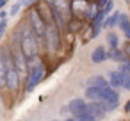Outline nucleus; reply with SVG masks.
<instances>
[{"mask_svg":"<svg viewBox=\"0 0 130 121\" xmlns=\"http://www.w3.org/2000/svg\"><path fill=\"white\" fill-rule=\"evenodd\" d=\"M84 96L87 101H98L107 112H112L119 107V93H118V89H114L110 85H105V87L87 85Z\"/></svg>","mask_w":130,"mask_h":121,"instance_id":"1","label":"nucleus"},{"mask_svg":"<svg viewBox=\"0 0 130 121\" xmlns=\"http://www.w3.org/2000/svg\"><path fill=\"white\" fill-rule=\"evenodd\" d=\"M18 46L23 52V55L27 57V61H34L39 55V39L34 36V32L30 30V27H23L20 30V38H18Z\"/></svg>","mask_w":130,"mask_h":121,"instance_id":"2","label":"nucleus"},{"mask_svg":"<svg viewBox=\"0 0 130 121\" xmlns=\"http://www.w3.org/2000/svg\"><path fill=\"white\" fill-rule=\"evenodd\" d=\"M50 9L54 13V18H55V23L61 29H66L70 27V23L73 22V16H71V0H50Z\"/></svg>","mask_w":130,"mask_h":121,"instance_id":"3","label":"nucleus"},{"mask_svg":"<svg viewBox=\"0 0 130 121\" xmlns=\"http://www.w3.org/2000/svg\"><path fill=\"white\" fill-rule=\"evenodd\" d=\"M45 64L41 62V61H38V59H34V61H30L29 62V73H27V78H25V85H23V93H32L41 82H43V78H45Z\"/></svg>","mask_w":130,"mask_h":121,"instance_id":"4","label":"nucleus"},{"mask_svg":"<svg viewBox=\"0 0 130 121\" xmlns=\"http://www.w3.org/2000/svg\"><path fill=\"white\" fill-rule=\"evenodd\" d=\"M68 110H70V114L75 121H96L91 116V112L87 109V101L84 98H73L68 103Z\"/></svg>","mask_w":130,"mask_h":121,"instance_id":"5","label":"nucleus"},{"mask_svg":"<svg viewBox=\"0 0 130 121\" xmlns=\"http://www.w3.org/2000/svg\"><path fill=\"white\" fill-rule=\"evenodd\" d=\"M9 54H11V61H13V66L18 73V77L22 78V82H25L27 78V73H29V61L27 57L23 55V52L20 50V46H9Z\"/></svg>","mask_w":130,"mask_h":121,"instance_id":"6","label":"nucleus"},{"mask_svg":"<svg viewBox=\"0 0 130 121\" xmlns=\"http://www.w3.org/2000/svg\"><path fill=\"white\" fill-rule=\"evenodd\" d=\"M43 43L46 45V48L55 54L61 50V45H62V36H61V30L57 27V23H52V25H46L45 29V36H43Z\"/></svg>","mask_w":130,"mask_h":121,"instance_id":"7","label":"nucleus"},{"mask_svg":"<svg viewBox=\"0 0 130 121\" xmlns=\"http://www.w3.org/2000/svg\"><path fill=\"white\" fill-rule=\"evenodd\" d=\"M29 27H30V30L34 32V36H36L39 41H43V36H45V29H46V25H45V22L41 20L39 13L36 11V7L29 11Z\"/></svg>","mask_w":130,"mask_h":121,"instance_id":"8","label":"nucleus"},{"mask_svg":"<svg viewBox=\"0 0 130 121\" xmlns=\"http://www.w3.org/2000/svg\"><path fill=\"white\" fill-rule=\"evenodd\" d=\"M109 85L114 89L130 91V77L125 75L121 70H112V71H109Z\"/></svg>","mask_w":130,"mask_h":121,"instance_id":"9","label":"nucleus"},{"mask_svg":"<svg viewBox=\"0 0 130 121\" xmlns=\"http://www.w3.org/2000/svg\"><path fill=\"white\" fill-rule=\"evenodd\" d=\"M109 59V48L107 46H96L91 52V62L93 64H102Z\"/></svg>","mask_w":130,"mask_h":121,"instance_id":"10","label":"nucleus"},{"mask_svg":"<svg viewBox=\"0 0 130 121\" xmlns=\"http://www.w3.org/2000/svg\"><path fill=\"white\" fill-rule=\"evenodd\" d=\"M87 101V100H86ZM87 109H89V112H91V116L96 119V121H100V119H103L109 112L98 103V101H87Z\"/></svg>","mask_w":130,"mask_h":121,"instance_id":"11","label":"nucleus"},{"mask_svg":"<svg viewBox=\"0 0 130 121\" xmlns=\"http://www.w3.org/2000/svg\"><path fill=\"white\" fill-rule=\"evenodd\" d=\"M118 27H119L121 34L126 38V41H130V18H128V14H125V13L118 14Z\"/></svg>","mask_w":130,"mask_h":121,"instance_id":"12","label":"nucleus"},{"mask_svg":"<svg viewBox=\"0 0 130 121\" xmlns=\"http://www.w3.org/2000/svg\"><path fill=\"white\" fill-rule=\"evenodd\" d=\"M87 85H93V87H105V85H109V80L103 77V75H94V77H91L87 82H86V87Z\"/></svg>","mask_w":130,"mask_h":121,"instance_id":"13","label":"nucleus"},{"mask_svg":"<svg viewBox=\"0 0 130 121\" xmlns=\"http://www.w3.org/2000/svg\"><path fill=\"white\" fill-rule=\"evenodd\" d=\"M107 41H109V50H114V48H119V39H118V34L110 32L107 36Z\"/></svg>","mask_w":130,"mask_h":121,"instance_id":"14","label":"nucleus"},{"mask_svg":"<svg viewBox=\"0 0 130 121\" xmlns=\"http://www.w3.org/2000/svg\"><path fill=\"white\" fill-rule=\"evenodd\" d=\"M6 85V62L2 57V52H0V87Z\"/></svg>","mask_w":130,"mask_h":121,"instance_id":"15","label":"nucleus"},{"mask_svg":"<svg viewBox=\"0 0 130 121\" xmlns=\"http://www.w3.org/2000/svg\"><path fill=\"white\" fill-rule=\"evenodd\" d=\"M118 14L119 13H114L112 16H109L102 25H103V29H110V27H114V25H118Z\"/></svg>","mask_w":130,"mask_h":121,"instance_id":"16","label":"nucleus"},{"mask_svg":"<svg viewBox=\"0 0 130 121\" xmlns=\"http://www.w3.org/2000/svg\"><path fill=\"white\" fill-rule=\"evenodd\" d=\"M118 70H121L125 75H128V77H130V62H121Z\"/></svg>","mask_w":130,"mask_h":121,"instance_id":"17","label":"nucleus"},{"mask_svg":"<svg viewBox=\"0 0 130 121\" xmlns=\"http://www.w3.org/2000/svg\"><path fill=\"white\" fill-rule=\"evenodd\" d=\"M123 54H125V57H126V62H130V41L125 43V46H123Z\"/></svg>","mask_w":130,"mask_h":121,"instance_id":"18","label":"nucleus"},{"mask_svg":"<svg viewBox=\"0 0 130 121\" xmlns=\"http://www.w3.org/2000/svg\"><path fill=\"white\" fill-rule=\"evenodd\" d=\"M6 29H7V20H6V18H2V20H0V36L6 32Z\"/></svg>","mask_w":130,"mask_h":121,"instance_id":"19","label":"nucleus"},{"mask_svg":"<svg viewBox=\"0 0 130 121\" xmlns=\"http://www.w3.org/2000/svg\"><path fill=\"white\" fill-rule=\"evenodd\" d=\"M20 7H22V2H18V4H14V6H13V9H11V14L14 16V14L18 13V9H20Z\"/></svg>","mask_w":130,"mask_h":121,"instance_id":"20","label":"nucleus"},{"mask_svg":"<svg viewBox=\"0 0 130 121\" xmlns=\"http://www.w3.org/2000/svg\"><path fill=\"white\" fill-rule=\"evenodd\" d=\"M125 112H130V101L126 103V107H125Z\"/></svg>","mask_w":130,"mask_h":121,"instance_id":"21","label":"nucleus"},{"mask_svg":"<svg viewBox=\"0 0 130 121\" xmlns=\"http://www.w3.org/2000/svg\"><path fill=\"white\" fill-rule=\"evenodd\" d=\"M4 6H6V0H0V9H2Z\"/></svg>","mask_w":130,"mask_h":121,"instance_id":"22","label":"nucleus"},{"mask_svg":"<svg viewBox=\"0 0 130 121\" xmlns=\"http://www.w3.org/2000/svg\"><path fill=\"white\" fill-rule=\"evenodd\" d=\"M62 121H75L73 117H68V119H62Z\"/></svg>","mask_w":130,"mask_h":121,"instance_id":"23","label":"nucleus"},{"mask_svg":"<svg viewBox=\"0 0 130 121\" xmlns=\"http://www.w3.org/2000/svg\"><path fill=\"white\" fill-rule=\"evenodd\" d=\"M0 101H2V94H0Z\"/></svg>","mask_w":130,"mask_h":121,"instance_id":"24","label":"nucleus"}]
</instances>
